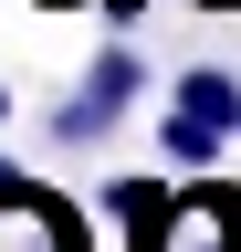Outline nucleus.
<instances>
[{
    "instance_id": "f257e3e1",
    "label": "nucleus",
    "mask_w": 241,
    "mask_h": 252,
    "mask_svg": "<svg viewBox=\"0 0 241 252\" xmlns=\"http://www.w3.org/2000/svg\"><path fill=\"white\" fill-rule=\"evenodd\" d=\"M231 137H241V74L231 63H189V74L168 84V126H158L168 168H210Z\"/></svg>"
},
{
    "instance_id": "f03ea898",
    "label": "nucleus",
    "mask_w": 241,
    "mask_h": 252,
    "mask_svg": "<svg viewBox=\"0 0 241 252\" xmlns=\"http://www.w3.org/2000/svg\"><path fill=\"white\" fill-rule=\"evenodd\" d=\"M136 94H147V63L115 42V53H95V63H84V84L53 105V137H63V147H105L115 126H126V105H136Z\"/></svg>"
},
{
    "instance_id": "7ed1b4c3",
    "label": "nucleus",
    "mask_w": 241,
    "mask_h": 252,
    "mask_svg": "<svg viewBox=\"0 0 241 252\" xmlns=\"http://www.w3.org/2000/svg\"><path fill=\"white\" fill-rule=\"evenodd\" d=\"M0 252H84L74 200H53V189H32L21 168H0Z\"/></svg>"
},
{
    "instance_id": "20e7f679",
    "label": "nucleus",
    "mask_w": 241,
    "mask_h": 252,
    "mask_svg": "<svg viewBox=\"0 0 241 252\" xmlns=\"http://www.w3.org/2000/svg\"><path fill=\"white\" fill-rule=\"evenodd\" d=\"M168 252H241V189H189Z\"/></svg>"
},
{
    "instance_id": "39448f33",
    "label": "nucleus",
    "mask_w": 241,
    "mask_h": 252,
    "mask_svg": "<svg viewBox=\"0 0 241 252\" xmlns=\"http://www.w3.org/2000/svg\"><path fill=\"white\" fill-rule=\"evenodd\" d=\"M115 220H126V252H168L178 200H168V189H147V179H115Z\"/></svg>"
},
{
    "instance_id": "423d86ee",
    "label": "nucleus",
    "mask_w": 241,
    "mask_h": 252,
    "mask_svg": "<svg viewBox=\"0 0 241 252\" xmlns=\"http://www.w3.org/2000/svg\"><path fill=\"white\" fill-rule=\"evenodd\" d=\"M0 116H11V84H0Z\"/></svg>"
},
{
    "instance_id": "0eeeda50",
    "label": "nucleus",
    "mask_w": 241,
    "mask_h": 252,
    "mask_svg": "<svg viewBox=\"0 0 241 252\" xmlns=\"http://www.w3.org/2000/svg\"><path fill=\"white\" fill-rule=\"evenodd\" d=\"M42 11H74V0H42Z\"/></svg>"
}]
</instances>
